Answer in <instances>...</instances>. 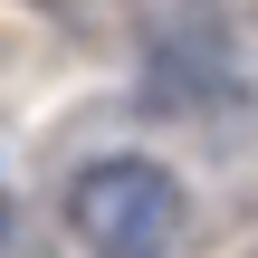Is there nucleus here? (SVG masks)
<instances>
[{
    "label": "nucleus",
    "instance_id": "obj_1",
    "mask_svg": "<svg viewBox=\"0 0 258 258\" xmlns=\"http://www.w3.org/2000/svg\"><path fill=\"white\" fill-rule=\"evenodd\" d=\"M67 220H77V239H96L105 258H153L172 239V220H182V191H172L163 163L115 153V163H86V172H77Z\"/></svg>",
    "mask_w": 258,
    "mask_h": 258
}]
</instances>
